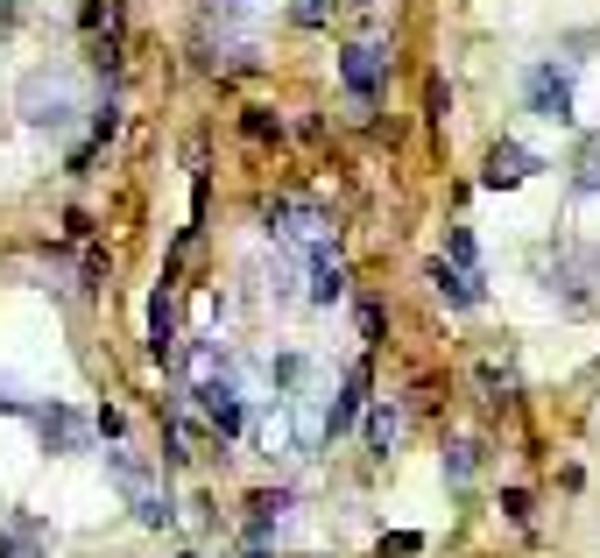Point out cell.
<instances>
[{
  "label": "cell",
  "mask_w": 600,
  "mask_h": 558,
  "mask_svg": "<svg viewBox=\"0 0 600 558\" xmlns=\"http://www.w3.org/2000/svg\"><path fill=\"white\" fill-rule=\"evenodd\" d=\"M14 114H22L28 128L64 134L71 120L85 114V99H79V71H71V64H36L22 85H14Z\"/></svg>",
  "instance_id": "6da1fadb"
},
{
  "label": "cell",
  "mask_w": 600,
  "mask_h": 558,
  "mask_svg": "<svg viewBox=\"0 0 600 558\" xmlns=\"http://www.w3.org/2000/svg\"><path fill=\"white\" fill-rule=\"evenodd\" d=\"M551 290H559V305L573 311V319H587L600 311V248H559V262H551Z\"/></svg>",
  "instance_id": "7a4b0ae2"
},
{
  "label": "cell",
  "mask_w": 600,
  "mask_h": 558,
  "mask_svg": "<svg viewBox=\"0 0 600 558\" xmlns=\"http://www.w3.org/2000/svg\"><path fill=\"white\" fill-rule=\"evenodd\" d=\"M523 107L537 120H551V128H573V85H565L559 64H530L523 71Z\"/></svg>",
  "instance_id": "3957f363"
},
{
  "label": "cell",
  "mask_w": 600,
  "mask_h": 558,
  "mask_svg": "<svg viewBox=\"0 0 600 558\" xmlns=\"http://www.w3.org/2000/svg\"><path fill=\"white\" fill-rule=\"evenodd\" d=\"M339 79H347L353 107L368 114L374 93H382V79H388V43H347V50H339Z\"/></svg>",
  "instance_id": "277c9868"
},
{
  "label": "cell",
  "mask_w": 600,
  "mask_h": 558,
  "mask_svg": "<svg viewBox=\"0 0 600 558\" xmlns=\"http://www.w3.org/2000/svg\"><path fill=\"white\" fill-rule=\"evenodd\" d=\"M191 396H199L205 425H213L219 439H240V431H248V403H240V389L227 382V375H205V382L191 389Z\"/></svg>",
  "instance_id": "5b68a950"
},
{
  "label": "cell",
  "mask_w": 600,
  "mask_h": 558,
  "mask_svg": "<svg viewBox=\"0 0 600 558\" xmlns=\"http://www.w3.org/2000/svg\"><path fill=\"white\" fill-rule=\"evenodd\" d=\"M28 417H36V431H43V446H50V452H85V446H93V425H85L71 403H36Z\"/></svg>",
  "instance_id": "8992f818"
},
{
  "label": "cell",
  "mask_w": 600,
  "mask_h": 558,
  "mask_svg": "<svg viewBox=\"0 0 600 558\" xmlns=\"http://www.w3.org/2000/svg\"><path fill=\"white\" fill-rule=\"evenodd\" d=\"M537 170H544V156H530L523 142H494V149H488V170H480V185H488V191H516V185H530Z\"/></svg>",
  "instance_id": "52a82bcc"
},
{
  "label": "cell",
  "mask_w": 600,
  "mask_h": 558,
  "mask_svg": "<svg viewBox=\"0 0 600 558\" xmlns=\"http://www.w3.org/2000/svg\"><path fill=\"white\" fill-rule=\"evenodd\" d=\"M107 480H113L120 495H128V509L156 495V466H148L142 452H128V446H107Z\"/></svg>",
  "instance_id": "ba28073f"
},
{
  "label": "cell",
  "mask_w": 600,
  "mask_h": 558,
  "mask_svg": "<svg viewBox=\"0 0 600 558\" xmlns=\"http://www.w3.org/2000/svg\"><path fill=\"white\" fill-rule=\"evenodd\" d=\"M360 411H368V360H353V368L339 375V396L325 403V439H339Z\"/></svg>",
  "instance_id": "9c48e42d"
},
{
  "label": "cell",
  "mask_w": 600,
  "mask_h": 558,
  "mask_svg": "<svg viewBox=\"0 0 600 558\" xmlns=\"http://www.w3.org/2000/svg\"><path fill=\"white\" fill-rule=\"evenodd\" d=\"M424 283H431V290H439V297H445L453 311H473V305H488V290H480V276H467L459 262H431V269H424Z\"/></svg>",
  "instance_id": "30bf717a"
},
{
  "label": "cell",
  "mask_w": 600,
  "mask_h": 558,
  "mask_svg": "<svg viewBox=\"0 0 600 558\" xmlns=\"http://www.w3.org/2000/svg\"><path fill=\"white\" fill-rule=\"evenodd\" d=\"M148 354H156L163 368H184V346H177V311H170V283H163L156 305H148Z\"/></svg>",
  "instance_id": "8fae6325"
},
{
  "label": "cell",
  "mask_w": 600,
  "mask_h": 558,
  "mask_svg": "<svg viewBox=\"0 0 600 558\" xmlns=\"http://www.w3.org/2000/svg\"><path fill=\"white\" fill-rule=\"evenodd\" d=\"M396 439H403V403H374V411H368V452H374V460H388V452H396Z\"/></svg>",
  "instance_id": "7c38bea8"
},
{
  "label": "cell",
  "mask_w": 600,
  "mask_h": 558,
  "mask_svg": "<svg viewBox=\"0 0 600 558\" xmlns=\"http://www.w3.org/2000/svg\"><path fill=\"white\" fill-rule=\"evenodd\" d=\"M339 297H347V269L325 248H311V305H339Z\"/></svg>",
  "instance_id": "4fadbf2b"
},
{
  "label": "cell",
  "mask_w": 600,
  "mask_h": 558,
  "mask_svg": "<svg viewBox=\"0 0 600 558\" xmlns=\"http://www.w3.org/2000/svg\"><path fill=\"white\" fill-rule=\"evenodd\" d=\"M268 382L297 396V389H311V382H319V360H311V354H276V360H268Z\"/></svg>",
  "instance_id": "5bb4252c"
},
{
  "label": "cell",
  "mask_w": 600,
  "mask_h": 558,
  "mask_svg": "<svg viewBox=\"0 0 600 558\" xmlns=\"http://www.w3.org/2000/svg\"><path fill=\"white\" fill-rule=\"evenodd\" d=\"M43 545H50V531H43L36 517H14V523H8V545H0V558H43Z\"/></svg>",
  "instance_id": "9a60e30c"
},
{
  "label": "cell",
  "mask_w": 600,
  "mask_h": 558,
  "mask_svg": "<svg viewBox=\"0 0 600 558\" xmlns=\"http://www.w3.org/2000/svg\"><path fill=\"white\" fill-rule=\"evenodd\" d=\"M290 502H297L290 488H276V495L262 488V495H254V502H248V509H254V537H268V531H276V517H283V509H290Z\"/></svg>",
  "instance_id": "2e32d148"
},
{
  "label": "cell",
  "mask_w": 600,
  "mask_h": 558,
  "mask_svg": "<svg viewBox=\"0 0 600 558\" xmlns=\"http://www.w3.org/2000/svg\"><path fill=\"white\" fill-rule=\"evenodd\" d=\"M573 191H600V134H587L573 156Z\"/></svg>",
  "instance_id": "e0dca14e"
},
{
  "label": "cell",
  "mask_w": 600,
  "mask_h": 558,
  "mask_svg": "<svg viewBox=\"0 0 600 558\" xmlns=\"http://www.w3.org/2000/svg\"><path fill=\"white\" fill-rule=\"evenodd\" d=\"M473 474H480V446H473V439H459L453 452H445V480L459 488V480H473Z\"/></svg>",
  "instance_id": "ac0fdd59"
},
{
  "label": "cell",
  "mask_w": 600,
  "mask_h": 558,
  "mask_svg": "<svg viewBox=\"0 0 600 558\" xmlns=\"http://www.w3.org/2000/svg\"><path fill=\"white\" fill-rule=\"evenodd\" d=\"M240 134H248V142H283V120L268 107H248V114H240Z\"/></svg>",
  "instance_id": "d6986e66"
},
{
  "label": "cell",
  "mask_w": 600,
  "mask_h": 558,
  "mask_svg": "<svg viewBox=\"0 0 600 558\" xmlns=\"http://www.w3.org/2000/svg\"><path fill=\"white\" fill-rule=\"evenodd\" d=\"M445 248H453V262L467 269V276H480V248H473V234H467V226H453V234H445Z\"/></svg>",
  "instance_id": "ffe728a7"
},
{
  "label": "cell",
  "mask_w": 600,
  "mask_h": 558,
  "mask_svg": "<svg viewBox=\"0 0 600 558\" xmlns=\"http://www.w3.org/2000/svg\"><path fill=\"white\" fill-rule=\"evenodd\" d=\"M333 8H339V0H290V14L304 28H325V22H333Z\"/></svg>",
  "instance_id": "44dd1931"
},
{
  "label": "cell",
  "mask_w": 600,
  "mask_h": 558,
  "mask_svg": "<svg viewBox=\"0 0 600 558\" xmlns=\"http://www.w3.org/2000/svg\"><path fill=\"white\" fill-rule=\"evenodd\" d=\"M502 517L508 523H530V488H502Z\"/></svg>",
  "instance_id": "7402d4cb"
},
{
  "label": "cell",
  "mask_w": 600,
  "mask_h": 558,
  "mask_svg": "<svg viewBox=\"0 0 600 558\" xmlns=\"http://www.w3.org/2000/svg\"><path fill=\"white\" fill-rule=\"evenodd\" d=\"M410 551H424V537H410V531H403V537H382V558H410Z\"/></svg>",
  "instance_id": "603a6c76"
},
{
  "label": "cell",
  "mask_w": 600,
  "mask_h": 558,
  "mask_svg": "<svg viewBox=\"0 0 600 558\" xmlns=\"http://www.w3.org/2000/svg\"><path fill=\"white\" fill-rule=\"evenodd\" d=\"M14 411H22V403H14V396H8V389H0V417H14Z\"/></svg>",
  "instance_id": "cb8c5ba5"
},
{
  "label": "cell",
  "mask_w": 600,
  "mask_h": 558,
  "mask_svg": "<svg viewBox=\"0 0 600 558\" xmlns=\"http://www.w3.org/2000/svg\"><path fill=\"white\" fill-rule=\"evenodd\" d=\"M8 14H14V0H0V22H8Z\"/></svg>",
  "instance_id": "d4e9b609"
}]
</instances>
